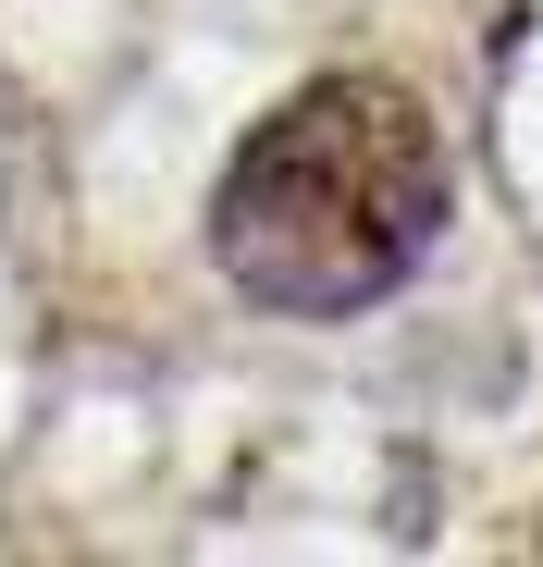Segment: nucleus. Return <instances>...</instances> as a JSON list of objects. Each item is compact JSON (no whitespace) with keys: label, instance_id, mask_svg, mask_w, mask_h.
Segmentation results:
<instances>
[{"label":"nucleus","instance_id":"1","mask_svg":"<svg viewBox=\"0 0 543 567\" xmlns=\"http://www.w3.org/2000/svg\"><path fill=\"white\" fill-rule=\"evenodd\" d=\"M444 210H458V173L420 86L346 62L235 136L211 185V259L272 321H358L432 259Z\"/></svg>","mask_w":543,"mask_h":567}]
</instances>
